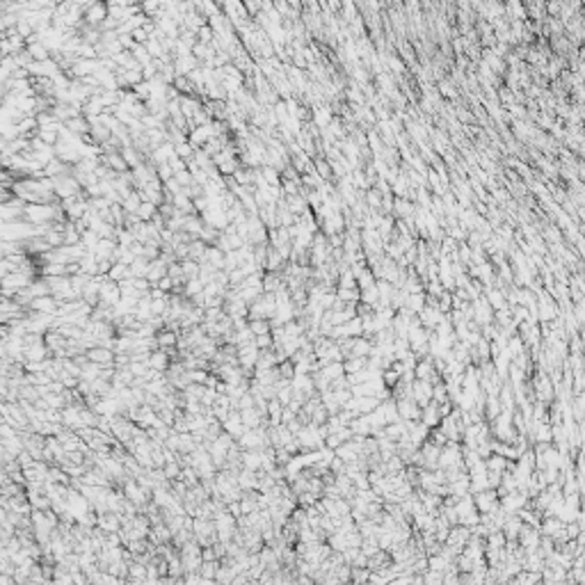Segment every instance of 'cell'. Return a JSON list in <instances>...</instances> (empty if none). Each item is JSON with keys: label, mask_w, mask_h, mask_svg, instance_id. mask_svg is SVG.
Returning <instances> with one entry per match:
<instances>
[{"label": "cell", "mask_w": 585, "mask_h": 585, "mask_svg": "<svg viewBox=\"0 0 585 585\" xmlns=\"http://www.w3.org/2000/svg\"><path fill=\"white\" fill-rule=\"evenodd\" d=\"M208 375H210V371H206V368H190L188 371L190 382H197V384H206Z\"/></svg>", "instance_id": "34"}, {"label": "cell", "mask_w": 585, "mask_h": 585, "mask_svg": "<svg viewBox=\"0 0 585 585\" xmlns=\"http://www.w3.org/2000/svg\"><path fill=\"white\" fill-rule=\"evenodd\" d=\"M131 352H115V366L117 368H126V366H131Z\"/></svg>", "instance_id": "41"}, {"label": "cell", "mask_w": 585, "mask_h": 585, "mask_svg": "<svg viewBox=\"0 0 585 585\" xmlns=\"http://www.w3.org/2000/svg\"><path fill=\"white\" fill-rule=\"evenodd\" d=\"M156 169H158V179H160V181H169L171 176H174V169H171V165H156Z\"/></svg>", "instance_id": "42"}, {"label": "cell", "mask_w": 585, "mask_h": 585, "mask_svg": "<svg viewBox=\"0 0 585 585\" xmlns=\"http://www.w3.org/2000/svg\"><path fill=\"white\" fill-rule=\"evenodd\" d=\"M169 363H171V357L167 355L165 350H160V348H156V350L151 352V357H149V366H151V368H156V371L165 373L167 368H169Z\"/></svg>", "instance_id": "15"}, {"label": "cell", "mask_w": 585, "mask_h": 585, "mask_svg": "<svg viewBox=\"0 0 585 585\" xmlns=\"http://www.w3.org/2000/svg\"><path fill=\"white\" fill-rule=\"evenodd\" d=\"M224 258H227V254L222 252L220 247H215V245H208V249H206V261H208L210 265H215L218 270L224 268Z\"/></svg>", "instance_id": "21"}, {"label": "cell", "mask_w": 585, "mask_h": 585, "mask_svg": "<svg viewBox=\"0 0 585 585\" xmlns=\"http://www.w3.org/2000/svg\"><path fill=\"white\" fill-rule=\"evenodd\" d=\"M30 309L37 313H53V316H57V311H60V299H57L55 295H41V297L32 299Z\"/></svg>", "instance_id": "6"}, {"label": "cell", "mask_w": 585, "mask_h": 585, "mask_svg": "<svg viewBox=\"0 0 585 585\" xmlns=\"http://www.w3.org/2000/svg\"><path fill=\"white\" fill-rule=\"evenodd\" d=\"M176 146V156L179 158H183L185 163H190V160H194V156H197V149L190 142H181V144H174Z\"/></svg>", "instance_id": "29"}, {"label": "cell", "mask_w": 585, "mask_h": 585, "mask_svg": "<svg viewBox=\"0 0 585 585\" xmlns=\"http://www.w3.org/2000/svg\"><path fill=\"white\" fill-rule=\"evenodd\" d=\"M128 368H131V373H133L135 377H144L146 373H149V368H151V366H149L146 361H131V366H128Z\"/></svg>", "instance_id": "37"}, {"label": "cell", "mask_w": 585, "mask_h": 585, "mask_svg": "<svg viewBox=\"0 0 585 585\" xmlns=\"http://www.w3.org/2000/svg\"><path fill=\"white\" fill-rule=\"evenodd\" d=\"M149 263H151V261L146 258V256H137V258L128 265V268H131V274H133V277H146V272H149Z\"/></svg>", "instance_id": "25"}, {"label": "cell", "mask_w": 585, "mask_h": 585, "mask_svg": "<svg viewBox=\"0 0 585 585\" xmlns=\"http://www.w3.org/2000/svg\"><path fill=\"white\" fill-rule=\"evenodd\" d=\"M263 464V450H243V469L261 471Z\"/></svg>", "instance_id": "17"}, {"label": "cell", "mask_w": 585, "mask_h": 585, "mask_svg": "<svg viewBox=\"0 0 585 585\" xmlns=\"http://www.w3.org/2000/svg\"><path fill=\"white\" fill-rule=\"evenodd\" d=\"M119 299H121L119 284L112 281V279H107V281L101 286V304H105V307H115Z\"/></svg>", "instance_id": "8"}, {"label": "cell", "mask_w": 585, "mask_h": 585, "mask_svg": "<svg viewBox=\"0 0 585 585\" xmlns=\"http://www.w3.org/2000/svg\"><path fill=\"white\" fill-rule=\"evenodd\" d=\"M137 215H140L144 222H151V220L158 215V206L151 204V201H142V204H140V210H137Z\"/></svg>", "instance_id": "30"}, {"label": "cell", "mask_w": 585, "mask_h": 585, "mask_svg": "<svg viewBox=\"0 0 585 585\" xmlns=\"http://www.w3.org/2000/svg\"><path fill=\"white\" fill-rule=\"evenodd\" d=\"M313 169H316L318 174H320V179H329V174H332V167H329L327 160H316Z\"/></svg>", "instance_id": "40"}, {"label": "cell", "mask_w": 585, "mask_h": 585, "mask_svg": "<svg viewBox=\"0 0 585 585\" xmlns=\"http://www.w3.org/2000/svg\"><path fill=\"white\" fill-rule=\"evenodd\" d=\"M87 357H90V361L94 363H101V366H110V363H115V350L107 345H94L87 350Z\"/></svg>", "instance_id": "7"}, {"label": "cell", "mask_w": 585, "mask_h": 585, "mask_svg": "<svg viewBox=\"0 0 585 585\" xmlns=\"http://www.w3.org/2000/svg\"><path fill=\"white\" fill-rule=\"evenodd\" d=\"M167 272H169V263H167L163 256H158V258H154V261L149 263V272H146V279H149V281L156 286L160 279L167 277Z\"/></svg>", "instance_id": "9"}, {"label": "cell", "mask_w": 585, "mask_h": 585, "mask_svg": "<svg viewBox=\"0 0 585 585\" xmlns=\"http://www.w3.org/2000/svg\"><path fill=\"white\" fill-rule=\"evenodd\" d=\"M274 366H279V357H277V352H274V348L261 350V357L256 361V371H268V368H274Z\"/></svg>", "instance_id": "18"}, {"label": "cell", "mask_w": 585, "mask_h": 585, "mask_svg": "<svg viewBox=\"0 0 585 585\" xmlns=\"http://www.w3.org/2000/svg\"><path fill=\"white\" fill-rule=\"evenodd\" d=\"M199 293H204V281H201L199 277L188 279V281H185V286H183V295H185V297L192 299L194 295H199Z\"/></svg>", "instance_id": "28"}, {"label": "cell", "mask_w": 585, "mask_h": 585, "mask_svg": "<svg viewBox=\"0 0 585 585\" xmlns=\"http://www.w3.org/2000/svg\"><path fill=\"white\" fill-rule=\"evenodd\" d=\"M101 238H103V235L98 233V231H94V229H87V231H82V240H80V243L85 245V247L90 249V252H94V249H96V245L101 243Z\"/></svg>", "instance_id": "27"}, {"label": "cell", "mask_w": 585, "mask_h": 585, "mask_svg": "<svg viewBox=\"0 0 585 585\" xmlns=\"http://www.w3.org/2000/svg\"><path fill=\"white\" fill-rule=\"evenodd\" d=\"M181 265H183V272H185V277H188V279L199 277V272H201V263H199V261L185 258V261H181Z\"/></svg>", "instance_id": "32"}, {"label": "cell", "mask_w": 585, "mask_h": 585, "mask_svg": "<svg viewBox=\"0 0 585 585\" xmlns=\"http://www.w3.org/2000/svg\"><path fill=\"white\" fill-rule=\"evenodd\" d=\"M179 338H181V334L179 332H174V329H167V327H163V329H158V334H156V343H158V348H174V345H179Z\"/></svg>", "instance_id": "13"}, {"label": "cell", "mask_w": 585, "mask_h": 585, "mask_svg": "<svg viewBox=\"0 0 585 585\" xmlns=\"http://www.w3.org/2000/svg\"><path fill=\"white\" fill-rule=\"evenodd\" d=\"M156 286H158L160 291H165V293H171V291H174V286H176V284H174V279H171L169 274H167V277H163V279H160V281L156 284Z\"/></svg>", "instance_id": "43"}, {"label": "cell", "mask_w": 585, "mask_h": 585, "mask_svg": "<svg viewBox=\"0 0 585 585\" xmlns=\"http://www.w3.org/2000/svg\"><path fill=\"white\" fill-rule=\"evenodd\" d=\"M101 363H94V361H90V363H85L82 366V375H80V380H85V382H94V380H98L101 377Z\"/></svg>", "instance_id": "26"}, {"label": "cell", "mask_w": 585, "mask_h": 585, "mask_svg": "<svg viewBox=\"0 0 585 585\" xmlns=\"http://www.w3.org/2000/svg\"><path fill=\"white\" fill-rule=\"evenodd\" d=\"M163 469H165V475H167L169 480H176V478H181V475H183V464H181L179 460H169V462H167V464L163 466Z\"/></svg>", "instance_id": "31"}, {"label": "cell", "mask_w": 585, "mask_h": 585, "mask_svg": "<svg viewBox=\"0 0 585 585\" xmlns=\"http://www.w3.org/2000/svg\"><path fill=\"white\" fill-rule=\"evenodd\" d=\"M53 352L46 343H37V345H26V359L28 361H46L51 359Z\"/></svg>", "instance_id": "11"}, {"label": "cell", "mask_w": 585, "mask_h": 585, "mask_svg": "<svg viewBox=\"0 0 585 585\" xmlns=\"http://www.w3.org/2000/svg\"><path fill=\"white\" fill-rule=\"evenodd\" d=\"M258 480H261V473H258V471H252V469H240V471H238V485H240V489H245V491L258 489Z\"/></svg>", "instance_id": "10"}, {"label": "cell", "mask_w": 585, "mask_h": 585, "mask_svg": "<svg viewBox=\"0 0 585 585\" xmlns=\"http://www.w3.org/2000/svg\"><path fill=\"white\" fill-rule=\"evenodd\" d=\"M98 528H103L105 533H119L121 526H124V517L119 512H112V510H105V512H98Z\"/></svg>", "instance_id": "4"}, {"label": "cell", "mask_w": 585, "mask_h": 585, "mask_svg": "<svg viewBox=\"0 0 585 585\" xmlns=\"http://www.w3.org/2000/svg\"><path fill=\"white\" fill-rule=\"evenodd\" d=\"M286 286L284 281V274L281 272H265L263 274V291L265 293H277L279 288Z\"/></svg>", "instance_id": "14"}, {"label": "cell", "mask_w": 585, "mask_h": 585, "mask_svg": "<svg viewBox=\"0 0 585 585\" xmlns=\"http://www.w3.org/2000/svg\"><path fill=\"white\" fill-rule=\"evenodd\" d=\"M279 373H281V377H286V380H293V377H295V363H293V359H286V361L279 363Z\"/></svg>", "instance_id": "38"}, {"label": "cell", "mask_w": 585, "mask_h": 585, "mask_svg": "<svg viewBox=\"0 0 585 585\" xmlns=\"http://www.w3.org/2000/svg\"><path fill=\"white\" fill-rule=\"evenodd\" d=\"M201 560H220V555H218V551H215L213 544L201 549Z\"/></svg>", "instance_id": "44"}, {"label": "cell", "mask_w": 585, "mask_h": 585, "mask_svg": "<svg viewBox=\"0 0 585 585\" xmlns=\"http://www.w3.org/2000/svg\"><path fill=\"white\" fill-rule=\"evenodd\" d=\"M218 569H220V560H204L199 567V574L204 578H208V581L215 583V576H218Z\"/></svg>", "instance_id": "24"}, {"label": "cell", "mask_w": 585, "mask_h": 585, "mask_svg": "<svg viewBox=\"0 0 585 585\" xmlns=\"http://www.w3.org/2000/svg\"><path fill=\"white\" fill-rule=\"evenodd\" d=\"M133 382H135V375L131 373V368H117L115 371V377H112V386H115V391H121L126 389V386H133Z\"/></svg>", "instance_id": "12"}, {"label": "cell", "mask_w": 585, "mask_h": 585, "mask_svg": "<svg viewBox=\"0 0 585 585\" xmlns=\"http://www.w3.org/2000/svg\"><path fill=\"white\" fill-rule=\"evenodd\" d=\"M245 277H247V272H245L243 268H235L229 272V281H231V288H238L240 284L245 281Z\"/></svg>", "instance_id": "36"}, {"label": "cell", "mask_w": 585, "mask_h": 585, "mask_svg": "<svg viewBox=\"0 0 585 585\" xmlns=\"http://www.w3.org/2000/svg\"><path fill=\"white\" fill-rule=\"evenodd\" d=\"M124 494H126V499H128V501H133L135 505H140V512H142V508H144V505L151 501V494L142 487L135 478H128L124 483Z\"/></svg>", "instance_id": "1"}, {"label": "cell", "mask_w": 585, "mask_h": 585, "mask_svg": "<svg viewBox=\"0 0 585 585\" xmlns=\"http://www.w3.org/2000/svg\"><path fill=\"white\" fill-rule=\"evenodd\" d=\"M107 16H110V5H107V0L105 3H103V0H96V3H92L90 7H87L85 21L90 23V26H98V23H103Z\"/></svg>", "instance_id": "3"}, {"label": "cell", "mask_w": 585, "mask_h": 585, "mask_svg": "<svg viewBox=\"0 0 585 585\" xmlns=\"http://www.w3.org/2000/svg\"><path fill=\"white\" fill-rule=\"evenodd\" d=\"M254 343H256V348H261V350H270V348H274V336H272V332L254 336Z\"/></svg>", "instance_id": "35"}, {"label": "cell", "mask_w": 585, "mask_h": 585, "mask_svg": "<svg viewBox=\"0 0 585 585\" xmlns=\"http://www.w3.org/2000/svg\"><path fill=\"white\" fill-rule=\"evenodd\" d=\"M78 263H80V270H82V272L92 274V277H94V274H98V256H96V252H87L85 256L78 261Z\"/></svg>", "instance_id": "20"}, {"label": "cell", "mask_w": 585, "mask_h": 585, "mask_svg": "<svg viewBox=\"0 0 585 585\" xmlns=\"http://www.w3.org/2000/svg\"><path fill=\"white\" fill-rule=\"evenodd\" d=\"M249 329L254 332V336H258V334H270L272 332V320H265V318H261V320H249Z\"/></svg>", "instance_id": "33"}, {"label": "cell", "mask_w": 585, "mask_h": 585, "mask_svg": "<svg viewBox=\"0 0 585 585\" xmlns=\"http://www.w3.org/2000/svg\"><path fill=\"white\" fill-rule=\"evenodd\" d=\"M117 238H101V243L96 245V256L98 258H112L115 261V249H117Z\"/></svg>", "instance_id": "16"}, {"label": "cell", "mask_w": 585, "mask_h": 585, "mask_svg": "<svg viewBox=\"0 0 585 585\" xmlns=\"http://www.w3.org/2000/svg\"><path fill=\"white\" fill-rule=\"evenodd\" d=\"M218 389L215 386H206V391H204V396H201V402H204L206 407H213L215 405V400H218Z\"/></svg>", "instance_id": "39"}, {"label": "cell", "mask_w": 585, "mask_h": 585, "mask_svg": "<svg viewBox=\"0 0 585 585\" xmlns=\"http://www.w3.org/2000/svg\"><path fill=\"white\" fill-rule=\"evenodd\" d=\"M222 425H224V430H227L235 441H238L240 437L247 432V425L243 423V414H240V409H231V414L227 416V421H224Z\"/></svg>", "instance_id": "5"}, {"label": "cell", "mask_w": 585, "mask_h": 585, "mask_svg": "<svg viewBox=\"0 0 585 585\" xmlns=\"http://www.w3.org/2000/svg\"><path fill=\"white\" fill-rule=\"evenodd\" d=\"M286 199V206L291 208V213H295L299 218V215L304 213V210L309 208V204H307V199H304L302 194H288V197H284Z\"/></svg>", "instance_id": "19"}, {"label": "cell", "mask_w": 585, "mask_h": 585, "mask_svg": "<svg viewBox=\"0 0 585 585\" xmlns=\"http://www.w3.org/2000/svg\"><path fill=\"white\" fill-rule=\"evenodd\" d=\"M261 357V348H256V343H243L238 345V363L245 368H256V361Z\"/></svg>", "instance_id": "2"}, {"label": "cell", "mask_w": 585, "mask_h": 585, "mask_svg": "<svg viewBox=\"0 0 585 585\" xmlns=\"http://www.w3.org/2000/svg\"><path fill=\"white\" fill-rule=\"evenodd\" d=\"M206 249H208V245H206L201 238H194L192 243H190V258L204 263V261H206Z\"/></svg>", "instance_id": "23"}, {"label": "cell", "mask_w": 585, "mask_h": 585, "mask_svg": "<svg viewBox=\"0 0 585 585\" xmlns=\"http://www.w3.org/2000/svg\"><path fill=\"white\" fill-rule=\"evenodd\" d=\"M240 414H243V423H245L247 427H258L261 423L265 421V419H263V414H261L256 407H249V409H243Z\"/></svg>", "instance_id": "22"}]
</instances>
